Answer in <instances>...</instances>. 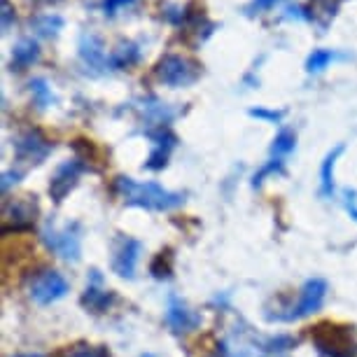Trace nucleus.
I'll use <instances>...</instances> for the list:
<instances>
[{
  "mask_svg": "<svg viewBox=\"0 0 357 357\" xmlns=\"http://www.w3.org/2000/svg\"><path fill=\"white\" fill-rule=\"evenodd\" d=\"M114 190H117V194L122 197L126 206L143 208V211H152V213L173 211V208L185 204L183 192H171L164 185L154 183V180L138 183V180L129 178V175H119L114 180Z\"/></svg>",
  "mask_w": 357,
  "mask_h": 357,
  "instance_id": "nucleus-1",
  "label": "nucleus"
},
{
  "mask_svg": "<svg viewBox=\"0 0 357 357\" xmlns=\"http://www.w3.org/2000/svg\"><path fill=\"white\" fill-rule=\"evenodd\" d=\"M43 243L47 250L59 255L63 261L77 264L82 257V225L73 220L59 227L54 220H47L43 227Z\"/></svg>",
  "mask_w": 357,
  "mask_h": 357,
  "instance_id": "nucleus-2",
  "label": "nucleus"
},
{
  "mask_svg": "<svg viewBox=\"0 0 357 357\" xmlns=\"http://www.w3.org/2000/svg\"><path fill=\"white\" fill-rule=\"evenodd\" d=\"M154 75L161 84L180 89V86H192L201 77V63L183 54H164L154 66Z\"/></svg>",
  "mask_w": 357,
  "mask_h": 357,
  "instance_id": "nucleus-3",
  "label": "nucleus"
},
{
  "mask_svg": "<svg viewBox=\"0 0 357 357\" xmlns=\"http://www.w3.org/2000/svg\"><path fill=\"white\" fill-rule=\"evenodd\" d=\"M313 343L322 357H355V343L350 329L341 325H318L313 329Z\"/></svg>",
  "mask_w": 357,
  "mask_h": 357,
  "instance_id": "nucleus-4",
  "label": "nucleus"
},
{
  "mask_svg": "<svg viewBox=\"0 0 357 357\" xmlns=\"http://www.w3.org/2000/svg\"><path fill=\"white\" fill-rule=\"evenodd\" d=\"M140 252H143V243L133 236H124L117 234L112 238V257H110V266L112 271L124 280H133L136 278V268H138V259Z\"/></svg>",
  "mask_w": 357,
  "mask_h": 357,
  "instance_id": "nucleus-5",
  "label": "nucleus"
},
{
  "mask_svg": "<svg viewBox=\"0 0 357 357\" xmlns=\"http://www.w3.org/2000/svg\"><path fill=\"white\" fill-rule=\"evenodd\" d=\"M327 280L322 278H308L304 282V287L299 289V299L292 308H287L289 313L280 315L278 320H301V318H308V315L318 313L322 304L327 299Z\"/></svg>",
  "mask_w": 357,
  "mask_h": 357,
  "instance_id": "nucleus-6",
  "label": "nucleus"
},
{
  "mask_svg": "<svg viewBox=\"0 0 357 357\" xmlns=\"http://www.w3.org/2000/svg\"><path fill=\"white\" fill-rule=\"evenodd\" d=\"M68 292H70L68 280L63 278V273L54 271V268H47V271L38 273L29 287V296L38 306L56 304V301L63 299Z\"/></svg>",
  "mask_w": 357,
  "mask_h": 357,
  "instance_id": "nucleus-7",
  "label": "nucleus"
},
{
  "mask_svg": "<svg viewBox=\"0 0 357 357\" xmlns=\"http://www.w3.org/2000/svg\"><path fill=\"white\" fill-rule=\"evenodd\" d=\"M38 215V201L36 197H22L15 199L10 204H5L3 208V234H19V231H29L36 222Z\"/></svg>",
  "mask_w": 357,
  "mask_h": 357,
  "instance_id": "nucleus-8",
  "label": "nucleus"
},
{
  "mask_svg": "<svg viewBox=\"0 0 357 357\" xmlns=\"http://www.w3.org/2000/svg\"><path fill=\"white\" fill-rule=\"evenodd\" d=\"M12 147H15L17 161H24V164H43L52 154L54 143H50L38 129H26L15 138Z\"/></svg>",
  "mask_w": 357,
  "mask_h": 357,
  "instance_id": "nucleus-9",
  "label": "nucleus"
},
{
  "mask_svg": "<svg viewBox=\"0 0 357 357\" xmlns=\"http://www.w3.org/2000/svg\"><path fill=\"white\" fill-rule=\"evenodd\" d=\"M77 54H79V61L86 66V70L93 73V75H103V73L110 70L107 66V56L110 54L105 52V45H103V38L93 31H86L79 36V43H77Z\"/></svg>",
  "mask_w": 357,
  "mask_h": 357,
  "instance_id": "nucleus-10",
  "label": "nucleus"
},
{
  "mask_svg": "<svg viewBox=\"0 0 357 357\" xmlns=\"http://www.w3.org/2000/svg\"><path fill=\"white\" fill-rule=\"evenodd\" d=\"M147 138L152 140V152L147 154L143 168L147 171H161V168L168 166V159H171V152L178 145V136L168 129V126H159V129H147Z\"/></svg>",
  "mask_w": 357,
  "mask_h": 357,
  "instance_id": "nucleus-11",
  "label": "nucleus"
},
{
  "mask_svg": "<svg viewBox=\"0 0 357 357\" xmlns=\"http://www.w3.org/2000/svg\"><path fill=\"white\" fill-rule=\"evenodd\" d=\"M164 320L173 334H190L194 329L201 327V315L197 311H192V308L187 306V301L180 299L178 294L168 296Z\"/></svg>",
  "mask_w": 357,
  "mask_h": 357,
  "instance_id": "nucleus-12",
  "label": "nucleus"
},
{
  "mask_svg": "<svg viewBox=\"0 0 357 357\" xmlns=\"http://www.w3.org/2000/svg\"><path fill=\"white\" fill-rule=\"evenodd\" d=\"M84 171H86V166L77 157L63 161V164L54 171L52 180H50V197H52V201L61 204V201L77 187L79 175H82Z\"/></svg>",
  "mask_w": 357,
  "mask_h": 357,
  "instance_id": "nucleus-13",
  "label": "nucleus"
},
{
  "mask_svg": "<svg viewBox=\"0 0 357 357\" xmlns=\"http://www.w3.org/2000/svg\"><path fill=\"white\" fill-rule=\"evenodd\" d=\"M112 301H114V294L110 289L103 287V275L93 268L89 273V280H86L84 294H82V306L91 313H105L107 308L112 306Z\"/></svg>",
  "mask_w": 357,
  "mask_h": 357,
  "instance_id": "nucleus-14",
  "label": "nucleus"
},
{
  "mask_svg": "<svg viewBox=\"0 0 357 357\" xmlns=\"http://www.w3.org/2000/svg\"><path fill=\"white\" fill-rule=\"evenodd\" d=\"M138 110L140 117L145 119L147 124L152 126V129H159V126H168L175 119V112L171 105H166V103H161L159 98H143V100H138V105H133Z\"/></svg>",
  "mask_w": 357,
  "mask_h": 357,
  "instance_id": "nucleus-15",
  "label": "nucleus"
},
{
  "mask_svg": "<svg viewBox=\"0 0 357 357\" xmlns=\"http://www.w3.org/2000/svg\"><path fill=\"white\" fill-rule=\"evenodd\" d=\"M140 59H143L140 45L133 40H122L107 56V66H110V70H131L133 66L140 63Z\"/></svg>",
  "mask_w": 357,
  "mask_h": 357,
  "instance_id": "nucleus-16",
  "label": "nucleus"
},
{
  "mask_svg": "<svg viewBox=\"0 0 357 357\" xmlns=\"http://www.w3.org/2000/svg\"><path fill=\"white\" fill-rule=\"evenodd\" d=\"M40 59V47L33 38H24L12 47V70H26L31 68L33 63H38Z\"/></svg>",
  "mask_w": 357,
  "mask_h": 357,
  "instance_id": "nucleus-17",
  "label": "nucleus"
},
{
  "mask_svg": "<svg viewBox=\"0 0 357 357\" xmlns=\"http://www.w3.org/2000/svg\"><path fill=\"white\" fill-rule=\"evenodd\" d=\"M343 152H346V145L339 143L334 150L327 152V157L322 159V164H320V194L325 199L334 197V166Z\"/></svg>",
  "mask_w": 357,
  "mask_h": 357,
  "instance_id": "nucleus-18",
  "label": "nucleus"
},
{
  "mask_svg": "<svg viewBox=\"0 0 357 357\" xmlns=\"http://www.w3.org/2000/svg\"><path fill=\"white\" fill-rule=\"evenodd\" d=\"M29 26H31V31L36 33L38 38L52 40V38H56L59 33H61L63 17H59V15H38V17L29 19Z\"/></svg>",
  "mask_w": 357,
  "mask_h": 357,
  "instance_id": "nucleus-19",
  "label": "nucleus"
},
{
  "mask_svg": "<svg viewBox=\"0 0 357 357\" xmlns=\"http://www.w3.org/2000/svg\"><path fill=\"white\" fill-rule=\"evenodd\" d=\"M343 0H311V19L320 22V29L325 31L329 22L336 17Z\"/></svg>",
  "mask_w": 357,
  "mask_h": 357,
  "instance_id": "nucleus-20",
  "label": "nucleus"
},
{
  "mask_svg": "<svg viewBox=\"0 0 357 357\" xmlns=\"http://www.w3.org/2000/svg\"><path fill=\"white\" fill-rule=\"evenodd\" d=\"M29 91H31L33 103H36L38 110H47V107L56 100V98H54V91H52L50 82H47L45 77H33L29 82Z\"/></svg>",
  "mask_w": 357,
  "mask_h": 357,
  "instance_id": "nucleus-21",
  "label": "nucleus"
},
{
  "mask_svg": "<svg viewBox=\"0 0 357 357\" xmlns=\"http://www.w3.org/2000/svg\"><path fill=\"white\" fill-rule=\"evenodd\" d=\"M296 147V136H294V131L292 129H280L278 133H275V138H273V143H271V157L273 159H282V157H287L289 152H292Z\"/></svg>",
  "mask_w": 357,
  "mask_h": 357,
  "instance_id": "nucleus-22",
  "label": "nucleus"
},
{
  "mask_svg": "<svg viewBox=\"0 0 357 357\" xmlns=\"http://www.w3.org/2000/svg\"><path fill=\"white\" fill-rule=\"evenodd\" d=\"M334 59H339V54L334 50H313L306 59V73L308 75H318V73L325 70Z\"/></svg>",
  "mask_w": 357,
  "mask_h": 357,
  "instance_id": "nucleus-23",
  "label": "nucleus"
},
{
  "mask_svg": "<svg viewBox=\"0 0 357 357\" xmlns=\"http://www.w3.org/2000/svg\"><path fill=\"white\" fill-rule=\"evenodd\" d=\"M73 150H75L77 159L82 161V164L89 168L91 164H96L100 159V150L96 145H93V140H86V138H77L73 140Z\"/></svg>",
  "mask_w": 357,
  "mask_h": 357,
  "instance_id": "nucleus-24",
  "label": "nucleus"
},
{
  "mask_svg": "<svg viewBox=\"0 0 357 357\" xmlns=\"http://www.w3.org/2000/svg\"><path fill=\"white\" fill-rule=\"evenodd\" d=\"M150 273H152L157 280L171 278V273H173V252H171V250H161V252L157 255V257L152 259Z\"/></svg>",
  "mask_w": 357,
  "mask_h": 357,
  "instance_id": "nucleus-25",
  "label": "nucleus"
},
{
  "mask_svg": "<svg viewBox=\"0 0 357 357\" xmlns=\"http://www.w3.org/2000/svg\"><path fill=\"white\" fill-rule=\"evenodd\" d=\"M56 357H110V353H107V348L103 346H86V343H79V346L61 350Z\"/></svg>",
  "mask_w": 357,
  "mask_h": 357,
  "instance_id": "nucleus-26",
  "label": "nucleus"
},
{
  "mask_svg": "<svg viewBox=\"0 0 357 357\" xmlns=\"http://www.w3.org/2000/svg\"><path fill=\"white\" fill-rule=\"evenodd\" d=\"M282 171H285V161H282V159H273V157H271L264 166L259 168L257 173L252 175V187H261V185H264V180L268 178V175H275V173H282Z\"/></svg>",
  "mask_w": 357,
  "mask_h": 357,
  "instance_id": "nucleus-27",
  "label": "nucleus"
},
{
  "mask_svg": "<svg viewBox=\"0 0 357 357\" xmlns=\"http://www.w3.org/2000/svg\"><path fill=\"white\" fill-rule=\"evenodd\" d=\"M294 346H296V339H292V336H273V339H268L264 343V353L268 355L287 353V350H292Z\"/></svg>",
  "mask_w": 357,
  "mask_h": 357,
  "instance_id": "nucleus-28",
  "label": "nucleus"
},
{
  "mask_svg": "<svg viewBox=\"0 0 357 357\" xmlns=\"http://www.w3.org/2000/svg\"><path fill=\"white\" fill-rule=\"evenodd\" d=\"M252 119H261V122H271V124H280L282 117H285V110H268V107H250L248 110Z\"/></svg>",
  "mask_w": 357,
  "mask_h": 357,
  "instance_id": "nucleus-29",
  "label": "nucleus"
},
{
  "mask_svg": "<svg viewBox=\"0 0 357 357\" xmlns=\"http://www.w3.org/2000/svg\"><path fill=\"white\" fill-rule=\"evenodd\" d=\"M280 3H282V0H250V3L245 5V15H248V17L261 15V12L273 10L275 5H280Z\"/></svg>",
  "mask_w": 357,
  "mask_h": 357,
  "instance_id": "nucleus-30",
  "label": "nucleus"
},
{
  "mask_svg": "<svg viewBox=\"0 0 357 357\" xmlns=\"http://www.w3.org/2000/svg\"><path fill=\"white\" fill-rule=\"evenodd\" d=\"M341 197H343V208H346V213L357 222V190L346 187V190L341 192Z\"/></svg>",
  "mask_w": 357,
  "mask_h": 357,
  "instance_id": "nucleus-31",
  "label": "nucleus"
},
{
  "mask_svg": "<svg viewBox=\"0 0 357 357\" xmlns=\"http://www.w3.org/2000/svg\"><path fill=\"white\" fill-rule=\"evenodd\" d=\"M133 3H136V0H103V12H105V17H114L119 10L131 8Z\"/></svg>",
  "mask_w": 357,
  "mask_h": 357,
  "instance_id": "nucleus-32",
  "label": "nucleus"
},
{
  "mask_svg": "<svg viewBox=\"0 0 357 357\" xmlns=\"http://www.w3.org/2000/svg\"><path fill=\"white\" fill-rule=\"evenodd\" d=\"M19 180H22V171H5L3 173V183H0V190H3V194H8L10 187L17 185Z\"/></svg>",
  "mask_w": 357,
  "mask_h": 357,
  "instance_id": "nucleus-33",
  "label": "nucleus"
},
{
  "mask_svg": "<svg viewBox=\"0 0 357 357\" xmlns=\"http://www.w3.org/2000/svg\"><path fill=\"white\" fill-rule=\"evenodd\" d=\"M0 5H3V31H8L12 24H15V8H12L10 0H0Z\"/></svg>",
  "mask_w": 357,
  "mask_h": 357,
  "instance_id": "nucleus-34",
  "label": "nucleus"
},
{
  "mask_svg": "<svg viewBox=\"0 0 357 357\" xmlns=\"http://www.w3.org/2000/svg\"><path fill=\"white\" fill-rule=\"evenodd\" d=\"M15 357H45V355H40V353H19Z\"/></svg>",
  "mask_w": 357,
  "mask_h": 357,
  "instance_id": "nucleus-35",
  "label": "nucleus"
},
{
  "mask_svg": "<svg viewBox=\"0 0 357 357\" xmlns=\"http://www.w3.org/2000/svg\"><path fill=\"white\" fill-rule=\"evenodd\" d=\"M140 357H157V355H154V353H143Z\"/></svg>",
  "mask_w": 357,
  "mask_h": 357,
  "instance_id": "nucleus-36",
  "label": "nucleus"
},
{
  "mask_svg": "<svg viewBox=\"0 0 357 357\" xmlns=\"http://www.w3.org/2000/svg\"><path fill=\"white\" fill-rule=\"evenodd\" d=\"M38 3H59V0H38Z\"/></svg>",
  "mask_w": 357,
  "mask_h": 357,
  "instance_id": "nucleus-37",
  "label": "nucleus"
}]
</instances>
